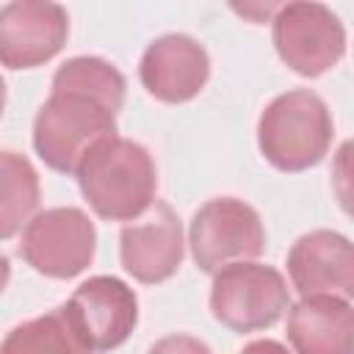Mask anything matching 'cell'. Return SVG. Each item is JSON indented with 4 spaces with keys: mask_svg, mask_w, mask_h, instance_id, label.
Returning <instances> with one entry per match:
<instances>
[{
    "mask_svg": "<svg viewBox=\"0 0 354 354\" xmlns=\"http://www.w3.org/2000/svg\"><path fill=\"white\" fill-rule=\"evenodd\" d=\"M147 354H213L210 346L194 335H166L149 346Z\"/></svg>",
    "mask_w": 354,
    "mask_h": 354,
    "instance_id": "cell-17",
    "label": "cell"
},
{
    "mask_svg": "<svg viewBox=\"0 0 354 354\" xmlns=\"http://www.w3.org/2000/svg\"><path fill=\"white\" fill-rule=\"evenodd\" d=\"M138 77L149 97L166 105H183L202 94L210 80V55L188 33H163L152 39L138 61Z\"/></svg>",
    "mask_w": 354,
    "mask_h": 354,
    "instance_id": "cell-11",
    "label": "cell"
},
{
    "mask_svg": "<svg viewBox=\"0 0 354 354\" xmlns=\"http://www.w3.org/2000/svg\"><path fill=\"white\" fill-rule=\"evenodd\" d=\"M188 246L196 268L216 274L230 263L257 260L266 249V227L249 202L216 196L191 216Z\"/></svg>",
    "mask_w": 354,
    "mask_h": 354,
    "instance_id": "cell-5",
    "label": "cell"
},
{
    "mask_svg": "<svg viewBox=\"0 0 354 354\" xmlns=\"http://www.w3.org/2000/svg\"><path fill=\"white\" fill-rule=\"evenodd\" d=\"M77 188L102 221H138L158 194V169L149 149L111 136L94 144L75 169Z\"/></svg>",
    "mask_w": 354,
    "mask_h": 354,
    "instance_id": "cell-1",
    "label": "cell"
},
{
    "mask_svg": "<svg viewBox=\"0 0 354 354\" xmlns=\"http://www.w3.org/2000/svg\"><path fill=\"white\" fill-rule=\"evenodd\" d=\"M41 185L36 166L14 149H0V241L14 238L39 213Z\"/></svg>",
    "mask_w": 354,
    "mask_h": 354,
    "instance_id": "cell-14",
    "label": "cell"
},
{
    "mask_svg": "<svg viewBox=\"0 0 354 354\" xmlns=\"http://www.w3.org/2000/svg\"><path fill=\"white\" fill-rule=\"evenodd\" d=\"M279 61L301 77H321L346 55V28L324 3H285L271 17Z\"/></svg>",
    "mask_w": 354,
    "mask_h": 354,
    "instance_id": "cell-6",
    "label": "cell"
},
{
    "mask_svg": "<svg viewBox=\"0 0 354 354\" xmlns=\"http://www.w3.org/2000/svg\"><path fill=\"white\" fill-rule=\"evenodd\" d=\"M185 257L183 224L169 202L155 199V205L119 232V260L122 268L141 285H160L171 279Z\"/></svg>",
    "mask_w": 354,
    "mask_h": 354,
    "instance_id": "cell-10",
    "label": "cell"
},
{
    "mask_svg": "<svg viewBox=\"0 0 354 354\" xmlns=\"http://www.w3.org/2000/svg\"><path fill=\"white\" fill-rule=\"evenodd\" d=\"M111 136H116V113L75 91H50L33 119V149L61 174H75L86 152Z\"/></svg>",
    "mask_w": 354,
    "mask_h": 354,
    "instance_id": "cell-3",
    "label": "cell"
},
{
    "mask_svg": "<svg viewBox=\"0 0 354 354\" xmlns=\"http://www.w3.org/2000/svg\"><path fill=\"white\" fill-rule=\"evenodd\" d=\"M290 307L285 277L266 263H230L213 274L210 313L230 332L249 335L274 326Z\"/></svg>",
    "mask_w": 354,
    "mask_h": 354,
    "instance_id": "cell-4",
    "label": "cell"
},
{
    "mask_svg": "<svg viewBox=\"0 0 354 354\" xmlns=\"http://www.w3.org/2000/svg\"><path fill=\"white\" fill-rule=\"evenodd\" d=\"M69 36V14L50 0H14L0 8V66L33 69L53 61Z\"/></svg>",
    "mask_w": 354,
    "mask_h": 354,
    "instance_id": "cell-9",
    "label": "cell"
},
{
    "mask_svg": "<svg viewBox=\"0 0 354 354\" xmlns=\"http://www.w3.org/2000/svg\"><path fill=\"white\" fill-rule=\"evenodd\" d=\"M97 252V227L80 207L39 210L22 230L19 257L41 277L72 279L83 274Z\"/></svg>",
    "mask_w": 354,
    "mask_h": 354,
    "instance_id": "cell-7",
    "label": "cell"
},
{
    "mask_svg": "<svg viewBox=\"0 0 354 354\" xmlns=\"http://www.w3.org/2000/svg\"><path fill=\"white\" fill-rule=\"evenodd\" d=\"M0 354H91L66 307L17 324L0 343Z\"/></svg>",
    "mask_w": 354,
    "mask_h": 354,
    "instance_id": "cell-15",
    "label": "cell"
},
{
    "mask_svg": "<svg viewBox=\"0 0 354 354\" xmlns=\"http://www.w3.org/2000/svg\"><path fill=\"white\" fill-rule=\"evenodd\" d=\"M293 354H354V310L348 299L307 296L288 307Z\"/></svg>",
    "mask_w": 354,
    "mask_h": 354,
    "instance_id": "cell-13",
    "label": "cell"
},
{
    "mask_svg": "<svg viewBox=\"0 0 354 354\" xmlns=\"http://www.w3.org/2000/svg\"><path fill=\"white\" fill-rule=\"evenodd\" d=\"M3 111H6V80L0 75V116H3Z\"/></svg>",
    "mask_w": 354,
    "mask_h": 354,
    "instance_id": "cell-20",
    "label": "cell"
},
{
    "mask_svg": "<svg viewBox=\"0 0 354 354\" xmlns=\"http://www.w3.org/2000/svg\"><path fill=\"white\" fill-rule=\"evenodd\" d=\"M64 307L91 354L119 348L138 326V296L119 277H88L75 288Z\"/></svg>",
    "mask_w": 354,
    "mask_h": 354,
    "instance_id": "cell-8",
    "label": "cell"
},
{
    "mask_svg": "<svg viewBox=\"0 0 354 354\" xmlns=\"http://www.w3.org/2000/svg\"><path fill=\"white\" fill-rule=\"evenodd\" d=\"M335 138V119L324 97L310 88L277 94L257 119L260 155L285 174L318 166Z\"/></svg>",
    "mask_w": 354,
    "mask_h": 354,
    "instance_id": "cell-2",
    "label": "cell"
},
{
    "mask_svg": "<svg viewBox=\"0 0 354 354\" xmlns=\"http://www.w3.org/2000/svg\"><path fill=\"white\" fill-rule=\"evenodd\" d=\"M8 279H11V263H8V257H6V254H0V293L6 290Z\"/></svg>",
    "mask_w": 354,
    "mask_h": 354,
    "instance_id": "cell-19",
    "label": "cell"
},
{
    "mask_svg": "<svg viewBox=\"0 0 354 354\" xmlns=\"http://www.w3.org/2000/svg\"><path fill=\"white\" fill-rule=\"evenodd\" d=\"M288 277L301 299L354 296V249L343 232L313 230L296 238L288 252Z\"/></svg>",
    "mask_w": 354,
    "mask_h": 354,
    "instance_id": "cell-12",
    "label": "cell"
},
{
    "mask_svg": "<svg viewBox=\"0 0 354 354\" xmlns=\"http://www.w3.org/2000/svg\"><path fill=\"white\" fill-rule=\"evenodd\" d=\"M53 91H75L102 102L111 113H119L127 94L124 75L100 55L66 58L53 75Z\"/></svg>",
    "mask_w": 354,
    "mask_h": 354,
    "instance_id": "cell-16",
    "label": "cell"
},
{
    "mask_svg": "<svg viewBox=\"0 0 354 354\" xmlns=\"http://www.w3.org/2000/svg\"><path fill=\"white\" fill-rule=\"evenodd\" d=\"M238 354H290L279 340H271V337H260V340H252L249 346H243Z\"/></svg>",
    "mask_w": 354,
    "mask_h": 354,
    "instance_id": "cell-18",
    "label": "cell"
}]
</instances>
